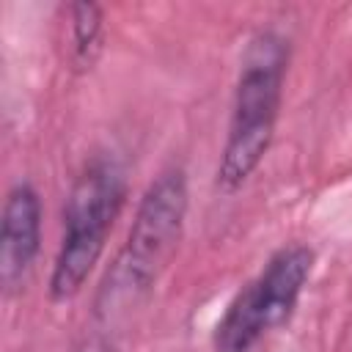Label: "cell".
<instances>
[{"mask_svg":"<svg viewBox=\"0 0 352 352\" xmlns=\"http://www.w3.org/2000/svg\"><path fill=\"white\" fill-rule=\"evenodd\" d=\"M286 72V47L278 36L261 33L242 63L226 148L217 165V187L236 190L264 160L280 107V88Z\"/></svg>","mask_w":352,"mask_h":352,"instance_id":"6da1fadb","label":"cell"},{"mask_svg":"<svg viewBox=\"0 0 352 352\" xmlns=\"http://www.w3.org/2000/svg\"><path fill=\"white\" fill-rule=\"evenodd\" d=\"M41 234V204L30 184L11 187L3 206L0 228V280L6 289H14L30 270L38 253Z\"/></svg>","mask_w":352,"mask_h":352,"instance_id":"5b68a950","label":"cell"},{"mask_svg":"<svg viewBox=\"0 0 352 352\" xmlns=\"http://www.w3.org/2000/svg\"><path fill=\"white\" fill-rule=\"evenodd\" d=\"M72 38H74L77 60L91 63L99 50V38H102V11L94 3L72 6Z\"/></svg>","mask_w":352,"mask_h":352,"instance_id":"8992f818","label":"cell"},{"mask_svg":"<svg viewBox=\"0 0 352 352\" xmlns=\"http://www.w3.org/2000/svg\"><path fill=\"white\" fill-rule=\"evenodd\" d=\"M187 214V179L182 168L162 170L143 192L126 245L116 261V289L135 294L148 289L170 258Z\"/></svg>","mask_w":352,"mask_h":352,"instance_id":"277c9868","label":"cell"},{"mask_svg":"<svg viewBox=\"0 0 352 352\" xmlns=\"http://www.w3.org/2000/svg\"><path fill=\"white\" fill-rule=\"evenodd\" d=\"M311 267L314 253L305 245L280 248L228 302L212 336L214 352H250L261 336L283 324L300 300Z\"/></svg>","mask_w":352,"mask_h":352,"instance_id":"3957f363","label":"cell"},{"mask_svg":"<svg viewBox=\"0 0 352 352\" xmlns=\"http://www.w3.org/2000/svg\"><path fill=\"white\" fill-rule=\"evenodd\" d=\"M124 192V170L107 157L94 160L77 179L63 212V236L50 278V294L55 300H69L82 289L104 250Z\"/></svg>","mask_w":352,"mask_h":352,"instance_id":"7a4b0ae2","label":"cell"}]
</instances>
